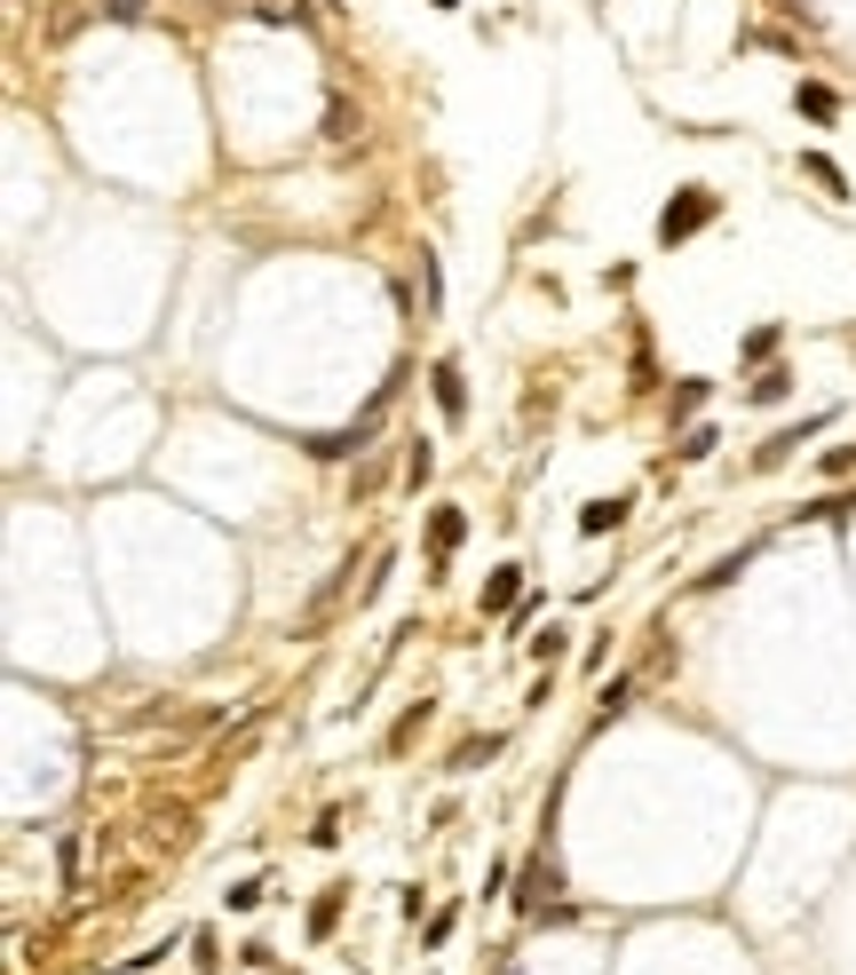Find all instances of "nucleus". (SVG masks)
<instances>
[{
	"mask_svg": "<svg viewBox=\"0 0 856 975\" xmlns=\"http://www.w3.org/2000/svg\"><path fill=\"white\" fill-rule=\"evenodd\" d=\"M722 215V198H714L706 183H690V191H674L666 207H659V246H682V239H698V230Z\"/></svg>",
	"mask_w": 856,
	"mask_h": 975,
	"instance_id": "nucleus-1",
	"label": "nucleus"
},
{
	"mask_svg": "<svg viewBox=\"0 0 856 975\" xmlns=\"http://www.w3.org/2000/svg\"><path fill=\"white\" fill-rule=\"evenodd\" d=\"M429 389H436V413H444V421H460V413H468V374H460L453 357H444L436 374H429Z\"/></svg>",
	"mask_w": 856,
	"mask_h": 975,
	"instance_id": "nucleus-2",
	"label": "nucleus"
},
{
	"mask_svg": "<svg viewBox=\"0 0 856 975\" xmlns=\"http://www.w3.org/2000/svg\"><path fill=\"white\" fill-rule=\"evenodd\" d=\"M825 428H833V413H809L801 428H785V436H769V445H762V452H753V460H762V468H777L785 452H801V445H809V436H825Z\"/></svg>",
	"mask_w": 856,
	"mask_h": 975,
	"instance_id": "nucleus-3",
	"label": "nucleus"
},
{
	"mask_svg": "<svg viewBox=\"0 0 856 975\" xmlns=\"http://www.w3.org/2000/svg\"><path fill=\"white\" fill-rule=\"evenodd\" d=\"M516 603H524V563H500L484 580V611L500 619V611H516Z\"/></svg>",
	"mask_w": 856,
	"mask_h": 975,
	"instance_id": "nucleus-4",
	"label": "nucleus"
},
{
	"mask_svg": "<svg viewBox=\"0 0 856 975\" xmlns=\"http://www.w3.org/2000/svg\"><path fill=\"white\" fill-rule=\"evenodd\" d=\"M460 540H468V516H460V508H436V516H429V555H436V563H453V548H460Z\"/></svg>",
	"mask_w": 856,
	"mask_h": 975,
	"instance_id": "nucleus-5",
	"label": "nucleus"
},
{
	"mask_svg": "<svg viewBox=\"0 0 856 975\" xmlns=\"http://www.w3.org/2000/svg\"><path fill=\"white\" fill-rule=\"evenodd\" d=\"M365 436H373V413H365L357 428H326V436H310V452H318V460H350V452H365Z\"/></svg>",
	"mask_w": 856,
	"mask_h": 975,
	"instance_id": "nucleus-6",
	"label": "nucleus"
},
{
	"mask_svg": "<svg viewBox=\"0 0 856 975\" xmlns=\"http://www.w3.org/2000/svg\"><path fill=\"white\" fill-rule=\"evenodd\" d=\"M794 112H801V119H817V127H833V112H841V95H833L825 80H801V88H794Z\"/></svg>",
	"mask_w": 856,
	"mask_h": 975,
	"instance_id": "nucleus-7",
	"label": "nucleus"
},
{
	"mask_svg": "<svg viewBox=\"0 0 856 975\" xmlns=\"http://www.w3.org/2000/svg\"><path fill=\"white\" fill-rule=\"evenodd\" d=\"M547 888H556V857H532L524 864V888H516V913H539Z\"/></svg>",
	"mask_w": 856,
	"mask_h": 975,
	"instance_id": "nucleus-8",
	"label": "nucleus"
},
{
	"mask_svg": "<svg viewBox=\"0 0 856 975\" xmlns=\"http://www.w3.org/2000/svg\"><path fill=\"white\" fill-rule=\"evenodd\" d=\"M627 508H635V500H587V508H579V531H587V540H603V531L627 524Z\"/></svg>",
	"mask_w": 856,
	"mask_h": 975,
	"instance_id": "nucleus-9",
	"label": "nucleus"
},
{
	"mask_svg": "<svg viewBox=\"0 0 856 975\" xmlns=\"http://www.w3.org/2000/svg\"><path fill=\"white\" fill-rule=\"evenodd\" d=\"M801 175H809L817 191H833V198H848V183H841V167H833L825 151H801Z\"/></svg>",
	"mask_w": 856,
	"mask_h": 975,
	"instance_id": "nucleus-10",
	"label": "nucleus"
},
{
	"mask_svg": "<svg viewBox=\"0 0 856 975\" xmlns=\"http://www.w3.org/2000/svg\"><path fill=\"white\" fill-rule=\"evenodd\" d=\"M492 754H500V737H468V746L453 754V769H484Z\"/></svg>",
	"mask_w": 856,
	"mask_h": 975,
	"instance_id": "nucleus-11",
	"label": "nucleus"
},
{
	"mask_svg": "<svg viewBox=\"0 0 856 975\" xmlns=\"http://www.w3.org/2000/svg\"><path fill=\"white\" fill-rule=\"evenodd\" d=\"M745 563H753V548H738V555H722V563H714V571H706V580H698V587H730V580H738V571H745Z\"/></svg>",
	"mask_w": 856,
	"mask_h": 975,
	"instance_id": "nucleus-12",
	"label": "nucleus"
},
{
	"mask_svg": "<svg viewBox=\"0 0 856 975\" xmlns=\"http://www.w3.org/2000/svg\"><path fill=\"white\" fill-rule=\"evenodd\" d=\"M333 920H341V888H326V896H318V913H310V936H333Z\"/></svg>",
	"mask_w": 856,
	"mask_h": 975,
	"instance_id": "nucleus-13",
	"label": "nucleus"
},
{
	"mask_svg": "<svg viewBox=\"0 0 856 975\" xmlns=\"http://www.w3.org/2000/svg\"><path fill=\"white\" fill-rule=\"evenodd\" d=\"M785 389H794V374H777V365H769V374H762V381H753V405H777V397H785Z\"/></svg>",
	"mask_w": 856,
	"mask_h": 975,
	"instance_id": "nucleus-14",
	"label": "nucleus"
},
{
	"mask_svg": "<svg viewBox=\"0 0 856 975\" xmlns=\"http://www.w3.org/2000/svg\"><path fill=\"white\" fill-rule=\"evenodd\" d=\"M429 477H436V452H429V445H413V460H404V484H413V492H421Z\"/></svg>",
	"mask_w": 856,
	"mask_h": 975,
	"instance_id": "nucleus-15",
	"label": "nucleus"
},
{
	"mask_svg": "<svg viewBox=\"0 0 856 975\" xmlns=\"http://www.w3.org/2000/svg\"><path fill=\"white\" fill-rule=\"evenodd\" d=\"M714 445H722V436H714V428H690V436H682V445H674V452H682V460H706Z\"/></svg>",
	"mask_w": 856,
	"mask_h": 975,
	"instance_id": "nucleus-16",
	"label": "nucleus"
},
{
	"mask_svg": "<svg viewBox=\"0 0 856 975\" xmlns=\"http://www.w3.org/2000/svg\"><path fill=\"white\" fill-rule=\"evenodd\" d=\"M326 136H333V144H350V136H357V112H350V104H333V112H326Z\"/></svg>",
	"mask_w": 856,
	"mask_h": 975,
	"instance_id": "nucleus-17",
	"label": "nucleus"
},
{
	"mask_svg": "<svg viewBox=\"0 0 856 975\" xmlns=\"http://www.w3.org/2000/svg\"><path fill=\"white\" fill-rule=\"evenodd\" d=\"M698 405H706V381H682V389H674V421H690Z\"/></svg>",
	"mask_w": 856,
	"mask_h": 975,
	"instance_id": "nucleus-18",
	"label": "nucleus"
},
{
	"mask_svg": "<svg viewBox=\"0 0 856 975\" xmlns=\"http://www.w3.org/2000/svg\"><path fill=\"white\" fill-rule=\"evenodd\" d=\"M563 651H571V643H563V627H547V634H539V643H532V658H539V666H556Z\"/></svg>",
	"mask_w": 856,
	"mask_h": 975,
	"instance_id": "nucleus-19",
	"label": "nucleus"
},
{
	"mask_svg": "<svg viewBox=\"0 0 856 975\" xmlns=\"http://www.w3.org/2000/svg\"><path fill=\"white\" fill-rule=\"evenodd\" d=\"M627 690H635L627 675H610V682H603V722H610V714H627Z\"/></svg>",
	"mask_w": 856,
	"mask_h": 975,
	"instance_id": "nucleus-20",
	"label": "nucleus"
},
{
	"mask_svg": "<svg viewBox=\"0 0 856 975\" xmlns=\"http://www.w3.org/2000/svg\"><path fill=\"white\" fill-rule=\"evenodd\" d=\"M848 468H856V445H833L825 452V477H848Z\"/></svg>",
	"mask_w": 856,
	"mask_h": 975,
	"instance_id": "nucleus-21",
	"label": "nucleus"
},
{
	"mask_svg": "<svg viewBox=\"0 0 856 975\" xmlns=\"http://www.w3.org/2000/svg\"><path fill=\"white\" fill-rule=\"evenodd\" d=\"M429 9H460V0H429Z\"/></svg>",
	"mask_w": 856,
	"mask_h": 975,
	"instance_id": "nucleus-22",
	"label": "nucleus"
},
{
	"mask_svg": "<svg viewBox=\"0 0 856 975\" xmlns=\"http://www.w3.org/2000/svg\"><path fill=\"white\" fill-rule=\"evenodd\" d=\"M507 975H516V967H507Z\"/></svg>",
	"mask_w": 856,
	"mask_h": 975,
	"instance_id": "nucleus-23",
	"label": "nucleus"
}]
</instances>
